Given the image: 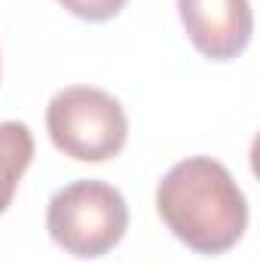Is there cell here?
Listing matches in <instances>:
<instances>
[{"instance_id":"cell-1","label":"cell","mask_w":260,"mask_h":263,"mask_svg":"<svg viewBox=\"0 0 260 263\" xmlns=\"http://www.w3.org/2000/svg\"><path fill=\"white\" fill-rule=\"evenodd\" d=\"M156 211L196 254H224L248 230V199L230 168L211 156L175 162L156 184Z\"/></svg>"},{"instance_id":"cell-2","label":"cell","mask_w":260,"mask_h":263,"mask_svg":"<svg viewBox=\"0 0 260 263\" xmlns=\"http://www.w3.org/2000/svg\"><path fill=\"white\" fill-rule=\"evenodd\" d=\"M46 230L62 251L80 260L104 257L129 230L126 196L104 181H73L49 199Z\"/></svg>"},{"instance_id":"cell-3","label":"cell","mask_w":260,"mask_h":263,"mask_svg":"<svg viewBox=\"0 0 260 263\" xmlns=\"http://www.w3.org/2000/svg\"><path fill=\"white\" fill-rule=\"evenodd\" d=\"M46 129L59 153L77 162H107L129 141V117L110 92L67 86L49 98Z\"/></svg>"},{"instance_id":"cell-4","label":"cell","mask_w":260,"mask_h":263,"mask_svg":"<svg viewBox=\"0 0 260 263\" xmlns=\"http://www.w3.org/2000/svg\"><path fill=\"white\" fill-rule=\"evenodd\" d=\"M178 15L190 43L211 62L242 55L254 34L251 0H178Z\"/></svg>"},{"instance_id":"cell-5","label":"cell","mask_w":260,"mask_h":263,"mask_svg":"<svg viewBox=\"0 0 260 263\" xmlns=\"http://www.w3.org/2000/svg\"><path fill=\"white\" fill-rule=\"evenodd\" d=\"M31 159H34V135L28 123L22 120L0 123V214L9 208Z\"/></svg>"},{"instance_id":"cell-6","label":"cell","mask_w":260,"mask_h":263,"mask_svg":"<svg viewBox=\"0 0 260 263\" xmlns=\"http://www.w3.org/2000/svg\"><path fill=\"white\" fill-rule=\"evenodd\" d=\"M129 0H59V6H65L70 15L83 18V22H107L114 15L123 12Z\"/></svg>"}]
</instances>
